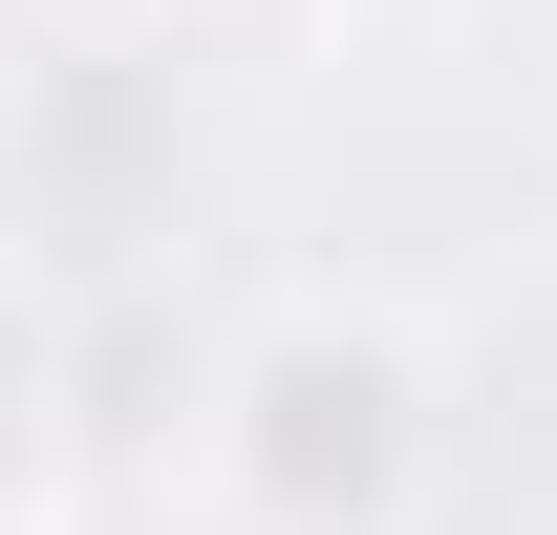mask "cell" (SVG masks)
Returning <instances> with one entry per match:
<instances>
[{"label": "cell", "mask_w": 557, "mask_h": 535, "mask_svg": "<svg viewBox=\"0 0 557 535\" xmlns=\"http://www.w3.org/2000/svg\"><path fill=\"white\" fill-rule=\"evenodd\" d=\"M214 471H236L258 535H386L429 493V364L344 300H300L214 364Z\"/></svg>", "instance_id": "1"}, {"label": "cell", "mask_w": 557, "mask_h": 535, "mask_svg": "<svg viewBox=\"0 0 557 535\" xmlns=\"http://www.w3.org/2000/svg\"><path fill=\"white\" fill-rule=\"evenodd\" d=\"M65 22H150V0H65Z\"/></svg>", "instance_id": "2"}]
</instances>
